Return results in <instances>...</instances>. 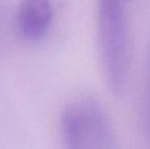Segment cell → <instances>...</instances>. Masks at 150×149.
<instances>
[{
  "mask_svg": "<svg viewBox=\"0 0 150 149\" xmlns=\"http://www.w3.org/2000/svg\"><path fill=\"white\" fill-rule=\"evenodd\" d=\"M52 16L51 0H22L16 16L18 30L26 39L39 40L49 30Z\"/></svg>",
  "mask_w": 150,
  "mask_h": 149,
  "instance_id": "3",
  "label": "cell"
},
{
  "mask_svg": "<svg viewBox=\"0 0 150 149\" xmlns=\"http://www.w3.org/2000/svg\"><path fill=\"white\" fill-rule=\"evenodd\" d=\"M145 115L147 129L150 133V40L145 59Z\"/></svg>",
  "mask_w": 150,
  "mask_h": 149,
  "instance_id": "4",
  "label": "cell"
},
{
  "mask_svg": "<svg viewBox=\"0 0 150 149\" xmlns=\"http://www.w3.org/2000/svg\"><path fill=\"white\" fill-rule=\"evenodd\" d=\"M60 134L64 149H113L115 145L106 112L91 97L65 106L60 117Z\"/></svg>",
  "mask_w": 150,
  "mask_h": 149,
  "instance_id": "2",
  "label": "cell"
},
{
  "mask_svg": "<svg viewBox=\"0 0 150 149\" xmlns=\"http://www.w3.org/2000/svg\"><path fill=\"white\" fill-rule=\"evenodd\" d=\"M97 40L105 81L115 95L128 86L131 43L125 0H98Z\"/></svg>",
  "mask_w": 150,
  "mask_h": 149,
  "instance_id": "1",
  "label": "cell"
}]
</instances>
